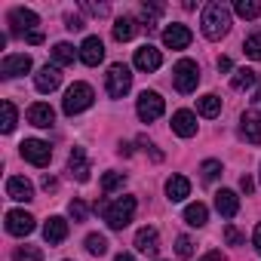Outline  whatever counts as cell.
I'll use <instances>...</instances> for the list:
<instances>
[{
	"mask_svg": "<svg viewBox=\"0 0 261 261\" xmlns=\"http://www.w3.org/2000/svg\"><path fill=\"white\" fill-rule=\"evenodd\" d=\"M200 28L209 40H221L227 31H230V10L224 4H218V0H212V4H206L203 16H200Z\"/></svg>",
	"mask_w": 261,
	"mask_h": 261,
	"instance_id": "6da1fadb",
	"label": "cell"
},
{
	"mask_svg": "<svg viewBox=\"0 0 261 261\" xmlns=\"http://www.w3.org/2000/svg\"><path fill=\"white\" fill-rule=\"evenodd\" d=\"M136 209H139L136 197H117V200L108 203V209H105V221H108V227H111V230H123L129 221H133Z\"/></svg>",
	"mask_w": 261,
	"mask_h": 261,
	"instance_id": "7a4b0ae2",
	"label": "cell"
},
{
	"mask_svg": "<svg viewBox=\"0 0 261 261\" xmlns=\"http://www.w3.org/2000/svg\"><path fill=\"white\" fill-rule=\"evenodd\" d=\"M92 98H95V92H92L89 83H74V86L65 92V98H62V111H65L68 117L83 114V111L92 105Z\"/></svg>",
	"mask_w": 261,
	"mask_h": 261,
	"instance_id": "3957f363",
	"label": "cell"
},
{
	"mask_svg": "<svg viewBox=\"0 0 261 261\" xmlns=\"http://www.w3.org/2000/svg\"><path fill=\"white\" fill-rule=\"evenodd\" d=\"M105 89L111 98H123L129 89H133V71H129V65L117 62L108 68V80H105Z\"/></svg>",
	"mask_w": 261,
	"mask_h": 261,
	"instance_id": "277c9868",
	"label": "cell"
},
{
	"mask_svg": "<svg viewBox=\"0 0 261 261\" xmlns=\"http://www.w3.org/2000/svg\"><path fill=\"white\" fill-rule=\"evenodd\" d=\"M172 83H175V89L178 92H194L197 89V83H200V68H197V62H191V59H181L175 68H172Z\"/></svg>",
	"mask_w": 261,
	"mask_h": 261,
	"instance_id": "5b68a950",
	"label": "cell"
},
{
	"mask_svg": "<svg viewBox=\"0 0 261 261\" xmlns=\"http://www.w3.org/2000/svg\"><path fill=\"white\" fill-rule=\"evenodd\" d=\"M136 111H139V117L145 120V123H154V120H160L163 117V111H166V101L157 95V92H142L139 95V105H136Z\"/></svg>",
	"mask_w": 261,
	"mask_h": 261,
	"instance_id": "8992f818",
	"label": "cell"
},
{
	"mask_svg": "<svg viewBox=\"0 0 261 261\" xmlns=\"http://www.w3.org/2000/svg\"><path fill=\"white\" fill-rule=\"evenodd\" d=\"M22 157L31 163V166H46L53 160V148L40 139H25L22 142Z\"/></svg>",
	"mask_w": 261,
	"mask_h": 261,
	"instance_id": "52a82bcc",
	"label": "cell"
},
{
	"mask_svg": "<svg viewBox=\"0 0 261 261\" xmlns=\"http://www.w3.org/2000/svg\"><path fill=\"white\" fill-rule=\"evenodd\" d=\"M34 227H37V224H34V215H31V212H25V209L7 212V230H10L13 237H28Z\"/></svg>",
	"mask_w": 261,
	"mask_h": 261,
	"instance_id": "ba28073f",
	"label": "cell"
},
{
	"mask_svg": "<svg viewBox=\"0 0 261 261\" xmlns=\"http://www.w3.org/2000/svg\"><path fill=\"white\" fill-rule=\"evenodd\" d=\"M37 13L34 10H25V7H16L13 13H10V25H13V34H31V31H37Z\"/></svg>",
	"mask_w": 261,
	"mask_h": 261,
	"instance_id": "9c48e42d",
	"label": "cell"
},
{
	"mask_svg": "<svg viewBox=\"0 0 261 261\" xmlns=\"http://www.w3.org/2000/svg\"><path fill=\"white\" fill-rule=\"evenodd\" d=\"M28 71H31V56H25V53L7 56L4 62H0V77H7V80L22 77V74H28Z\"/></svg>",
	"mask_w": 261,
	"mask_h": 261,
	"instance_id": "30bf717a",
	"label": "cell"
},
{
	"mask_svg": "<svg viewBox=\"0 0 261 261\" xmlns=\"http://www.w3.org/2000/svg\"><path fill=\"white\" fill-rule=\"evenodd\" d=\"M59 83H62V71H59L56 65H43V68L34 74V86H37V92H56Z\"/></svg>",
	"mask_w": 261,
	"mask_h": 261,
	"instance_id": "8fae6325",
	"label": "cell"
},
{
	"mask_svg": "<svg viewBox=\"0 0 261 261\" xmlns=\"http://www.w3.org/2000/svg\"><path fill=\"white\" fill-rule=\"evenodd\" d=\"M172 133L181 139H194L197 136V114L191 111H175L172 114Z\"/></svg>",
	"mask_w": 261,
	"mask_h": 261,
	"instance_id": "7c38bea8",
	"label": "cell"
},
{
	"mask_svg": "<svg viewBox=\"0 0 261 261\" xmlns=\"http://www.w3.org/2000/svg\"><path fill=\"white\" fill-rule=\"evenodd\" d=\"M68 172H71V178H77V181H89V160H86V151L83 148H74L71 154H68Z\"/></svg>",
	"mask_w": 261,
	"mask_h": 261,
	"instance_id": "4fadbf2b",
	"label": "cell"
},
{
	"mask_svg": "<svg viewBox=\"0 0 261 261\" xmlns=\"http://www.w3.org/2000/svg\"><path fill=\"white\" fill-rule=\"evenodd\" d=\"M191 31H188V25H169L166 31H163V43L169 46V49H188L191 46Z\"/></svg>",
	"mask_w": 261,
	"mask_h": 261,
	"instance_id": "5bb4252c",
	"label": "cell"
},
{
	"mask_svg": "<svg viewBox=\"0 0 261 261\" xmlns=\"http://www.w3.org/2000/svg\"><path fill=\"white\" fill-rule=\"evenodd\" d=\"M101 59H105V43H101L98 37H86V40L80 43V62L89 65V68H95Z\"/></svg>",
	"mask_w": 261,
	"mask_h": 261,
	"instance_id": "9a60e30c",
	"label": "cell"
},
{
	"mask_svg": "<svg viewBox=\"0 0 261 261\" xmlns=\"http://www.w3.org/2000/svg\"><path fill=\"white\" fill-rule=\"evenodd\" d=\"M160 65H163V56H160V49H154L151 43H145L142 49H136V68H139V71H148V74H151V71H157Z\"/></svg>",
	"mask_w": 261,
	"mask_h": 261,
	"instance_id": "2e32d148",
	"label": "cell"
},
{
	"mask_svg": "<svg viewBox=\"0 0 261 261\" xmlns=\"http://www.w3.org/2000/svg\"><path fill=\"white\" fill-rule=\"evenodd\" d=\"M7 197L19 200V203H28V200H34V185L28 178H22V175H13L7 181Z\"/></svg>",
	"mask_w": 261,
	"mask_h": 261,
	"instance_id": "e0dca14e",
	"label": "cell"
},
{
	"mask_svg": "<svg viewBox=\"0 0 261 261\" xmlns=\"http://www.w3.org/2000/svg\"><path fill=\"white\" fill-rule=\"evenodd\" d=\"M43 240H46L49 246L65 243V240H68V221H65L62 215H53V218L43 224Z\"/></svg>",
	"mask_w": 261,
	"mask_h": 261,
	"instance_id": "ac0fdd59",
	"label": "cell"
},
{
	"mask_svg": "<svg viewBox=\"0 0 261 261\" xmlns=\"http://www.w3.org/2000/svg\"><path fill=\"white\" fill-rule=\"evenodd\" d=\"M28 123H31V126H40V129H49V126L56 123V111H53L49 105L37 101V105L28 108Z\"/></svg>",
	"mask_w": 261,
	"mask_h": 261,
	"instance_id": "d6986e66",
	"label": "cell"
},
{
	"mask_svg": "<svg viewBox=\"0 0 261 261\" xmlns=\"http://www.w3.org/2000/svg\"><path fill=\"white\" fill-rule=\"evenodd\" d=\"M136 249L145 252V255H157L160 252V233H157V227H142L136 233Z\"/></svg>",
	"mask_w": 261,
	"mask_h": 261,
	"instance_id": "ffe728a7",
	"label": "cell"
},
{
	"mask_svg": "<svg viewBox=\"0 0 261 261\" xmlns=\"http://www.w3.org/2000/svg\"><path fill=\"white\" fill-rule=\"evenodd\" d=\"M215 209L224 215V218H233L237 212H240V197L233 194V191H227V188H221L218 194H215Z\"/></svg>",
	"mask_w": 261,
	"mask_h": 261,
	"instance_id": "44dd1931",
	"label": "cell"
},
{
	"mask_svg": "<svg viewBox=\"0 0 261 261\" xmlns=\"http://www.w3.org/2000/svg\"><path fill=\"white\" fill-rule=\"evenodd\" d=\"M240 133L246 136V142L261 145V120H258V114H243L240 117Z\"/></svg>",
	"mask_w": 261,
	"mask_h": 261,
	"instance_id": "7402d4cb",
	"label": "cell"
},
{
	"mask_svg": "<svg viewBox=\"0 0 261 261\" xmlns=\"http://www.w3.org/2000/svg\"><path fill=\"white\" fill-rule=\"evenodd\" d=\"M166 197H169L172 203H181L185 197H191V181H188L185 175H172V178L166 181Z\"/></svg>",
	"mask_w": 261,
	"mask_h": 261,
	"instance_id": "603a6c76",
	"label": "cell"
},
{
	"mask_svg": "<svg viewBox=\"0 0 261 261\" xmlns=\"http://www.w3.org/2000/svg\"><path fill=\"white\" fill-rule=\"evenodd\" d=\"M136 31H139V22H136L133 16H120V19L114 22V40H120V43L133 40V37H136Z\"/></svg>",
	"mask_w": 261,
	"mask_h": 261,
	"instance_id": "cb8c5ba5",
	"label": "cell"
},
{
	"mask_svg": "<svg viewBox=\"0 0 261 261\" xmlns=\"http://www.w3.org/2000/svg\"><path fill=\"white\" fill-rule=\"evenodd\" d=\"M197 114H203V117H218V114H221V98H218L215 92L197 98Z\"/></svg>",
	"mask_w": 261,
	"mask_h": 261,
	"instance_id": "d4e9b609",
	"label": "cell"
},
{
	"mask_svg": "<svg viewBox=\"0 0 261 261\" xmlns=\"http://www.w3.org/2000/svg\"><path fill=\"white\" fill-rule=\"evenodd\" d=\"M185 221H188L191 227H203V224L209 221V209H206L203 203H191V206L185 209Z\"/></svg>",
	"mask_w": 261,
	"mask_h": 261,
	"instance_id": "484cf974",
	"label": "cell"
},
{
	"mask_svg": "<svg viewBox=\"0 0 261 261\" xmlns=\"http://www.w3.org/2000/svg\"><path fill=\"white\" fill-rule=\"evenodd\" d=\"M255 83H258V74H255L252 68H237L233 77H230V86H233V89H249V86H255Z\"/></svg>",
	"mask_w": 261,
	"mask_h": 261,
	"instance_id": "4316f807",
	"label": "cell"
},
{
	"mask_svg": "<svg viewBox=\"0 0 261 261\" xmlns=\"http://www.w3.org/2000/svg\"><path fill=\"white\" fill-rule=\"evenodd\" d=\"M0 114H4V120H0V133H13V129H16V120H19V114H16V105L13 101H4V105H0Z\"/></svg>",
	"mask_w": 261,
	"mask_h": 261,
	"instance_id": "83f0119b",
	"label": "cell"
},
{
	"mask_svg": "<svg viewBox=\"0 0 261 261\" xmlns=\"http://www.w3.org/2000/svg\"><path fill=\"white\" fill-rule=\"evenodd\" d=\"M233 13H237L240 19H258V16H261V4H258V0H237V4H233Z\"/></svg>",
	"mask_w": 261,
	"mask_h": 261,
	"instance_id": "f1b7e54d",
	"label": "cell"
},
{
	"mask_svg": "<svg viewBox=\"0 0 261 261\" xmlns=\"http://www.w3.org/2000/svg\"><path fill=\"white\" fill-rule=\"evenodd\" d=\"M77 56H80V53H77L71 43H56V46H53V59H56V65H74Z\"/></svg>",
	"mask_w": 261,
	"mask_h": 261,
	"instance_id": "f546056e",
	"label": "cell"
},
{
	"mask_svg": "<svg viewBox=\"0 0 261 261\" xmlns=\"http://www.w3.org/2000/svg\"><path fill=\"white\" fill-rule=\"evenodd\" d=\"M126 185V175L123 172H105L101 175V191L105 194H114V191H120Z\"/></svg>",
	"mask_w": 261,
	"mask_h": 261,
	"instance_id": "4dcf8cb0",
	"label": "cell"
},
{
	"mask_svg": "<svg viewBox=\"0 0 261 261\" xmlns=\"http://www.w3.org/2000/svg\"><path fill=\"white\" fill-rule=\"evenodd\" d=\"M86 252L95 255V258L105 255V252H108V240H105L101 233H89V237H86Z\"/></svg>",
	"mask_w": 261,
	"mask_h": 261,
	"instance_id": "1f68e13d",
	"label": "cell"
},
{
	"mask_svg": "<svg viewBox=\"0 0 261 261\" xmlns=\"http://www.w3.org/2000/svg\"><path fill=\"white\" fill-rule=\"evenodd\" d=\"M243 53H246L249 59L261 62V34H249V37L243 40Z\"/></svg>",
	"mask_w": 261,
	"mask_h": 261,
	"instance_id": "d6a6232c",
	"label": "cell"
},
{
	"mask_svg": "<svg viewBox=\"0 0 261 261\" xmlns=\"http://www.w3.org/2000/svg\"><path fill=\"white\" fill-rule=\"evenodd\" d=\"M160 13H163V7H160V4H145V7H142V16H145V22H148V25H145L148 31H154V28H157Z\"/></svg>",
	"mask_w": 261,
	"mask_h": 261,
	"instance_id": "836d02e7",
	"label": "cell"
},
{
	"mask_svg": "<svg viewBox=\"0 0 261 261\" xmlns=\"http://www.w3.org/2000/svg\"><path fill=\"white\" fill-rule=\"evenodd\" d=\"M200 172H203V181H206V185H212V181L221 175V163H218V160H206V163L200 166Z\"/></svg>",
	"mask_w": 261,
	"mask_h": 261,
	"instance_id": "e575fe53",
	"label": "cell"
},
{
	"mask_svg": "<svg viewBox=\"0 0 261 261\" xmlns=\"http://www.w3.org/2000/svg\"><path fill=\"white\" fill-rule=\"evenodd\" d=\"M13 258H16V261H40L43 255H40L37 246H19V249L13 252Z\"/></svg>",
	"mask_w": 261,
	"mask_h": 261,
	"instance_id": "d590c367",
	"label": "cell"
},
{
	"mask_svg": "<svg viewBox=\"0 0 261 261\" xmlns=\"http://www.w3.org/2000/svg\"><path fill=\"white\" fill-rule=\"evenodd\" d=\"M175 255H178V258H185V261H188V258H191V255H194V240H191V237H185V233H181V237H178V240H175Z\"/></svg>",
	"mask_w": 261,
	"mask_h": 261,
	"instance_id": "8d00e7d4",
	"label": "cell"
},
{
	"mask_svg": "<svg viewBox=\"0 0 261 261\" xmlns=\"http://www.w3.org/2000/svg\"><path fill=\"white\" fill-rule=\"evenodd\" d=\"M68 212H71V218H74V221H86V212H89V209H86V203H83V200H71Z\"/></svg>",
	"mask_w": 261,
	"mask_h": 261,
	"instance_id": "74e56055",
	"label": "cell"
},
{
	"mask_svg": "<svg viewBox=\"0 0 261 261\" xmlns=\"http://www.w3.org/2000/svg\"><path fill=\"white\" fill-rule=\"evenodd\" d=\"M224 240H227L230 246H240V243H243V233H240L233 224H227V227H224Z\"/></svg>",
	"mask_w": 261,
	"mask_h": 261,
	"instance_id": "f35d334b",
	"label": "cell"
},
{
	"mask_svg": "<svg viewBox=\"0 0 261 261\" xmlns=\"http://www.w3.org/2000/svg\"><path fill=\"white\" fill-rule=\"evenodd\" d=\"M83 10L92 13V16H108V7L105 4H83Z\"/></svg>",
	"mask_w": 261,
	"mask_h": 261,
	"instance_id": "ab89813d",
	"label": "cell"
},
{
	"mask_svg": "<svg viewBox=\"0 0 261 261\" xmlns=\"http://www.w3.org/2000/svg\"><path fill=\"white\" fill-rule=\"evenodd\" d=\"M65 22H68V31H83V19L80 16H68Z\"/></svg>",
	"mask_w": 261,
	"mask_h": 261,
	"instance_id": "60d3db41",
	"label": "cell"
},
{
	"mask_svg": "<svg viewBox=\"0 0 261 261\" xmlns=\"http://www.w3.org/2000/svg\"><path fill=\"white\" fill-rule=\"evenodd\" d=\"M25 40H28V43H34V46H37V43H43V31H40V28H37V31H31V34H25Z\"/></svg>",
	"mask_w": 261,
	"mask_h": 261,
	"instance_id": "b9f144b4",
	"label": "cell"
},
{
	"mask_svg": "<svg viewBox=\"0 0 261 261\" xmlns=\"http://www.w3.org/2000/svg\"><path fill=\"white\" fill-rule=\"evenodd\" d=\"M240 188H243V194H252V191H255V181H252L249 175H243V178H240Z\"/></svg>",
	"mask_w": 261,
	"mask_h": 261,
	"instance_id": "7bdbcfd3",
	"label": "cell"
},
{
	"mask_svg": "<svg viewBox=\"0 0 261 261\" xmlns=\"http://www.w3.org/2000/svg\"><path fill=\"white\" fill-rule=\"evenodd\" d=\"M258 111H261V83H258V89L252 95V114H258Z\"/></svg>",
	"mask_w": 261,
	"mask_h": 261,
	"instance_id": "ee69618b",
	"label": "cell"
},
{
	"mask_svg": "<svg viewBox=\"0 0 261 261\" xmlns=\"http://www.w3.org/2000/svg\"><path fill=\"white\" fill-rule=\"evenodd\" d=\"M252 246H255V252L261 255V224H255V233H252Z\"/></svg>",
	"mask_w": 261,
	"mask_h": 261,
	"instance_id": "f6af8a7d",
	"label": "cell"
},
{
	"mask_svg": "<svg viewBox=\"0 0 261 261\" xmlns=\"http://www.w3.org/2000/svg\"><path fill=\"white\" fill-rule=\"evenodd\" d=\"M230 68H233V65H230V59H227V56H221V59H218V71H230Z\"/></svg>",
	"mask_w": 261,
	"mask_h": 261,
	"instance_id": "bcb514c9",
	"label": "cell"
},
{
	"mask_svg": "<svg viewBox=\"0 0 261 261\" xmlns=\"http://www.w3.org/2000/svg\"><path fill=\"white\" fill-rule=\"evenodd\" d=\"M43 188H46V191H56V178H53V175H43Z\"/></svg>",
	"mask_w": 261,
	"mask_h": 261,
	"instance_id": "7dc6e473",
	"label": "cell"
},
{
	"mask_svg": "<svg viewBox=\"0 0 261 261\" xmlns=\"http://www.w3.org/2000/svg\"><path fill=\"white\" fill-rule=\"evenodd\" d=\"M200 261H224V255H221V252H209V255L200 258Z\"/></svg>",
	"mask_w": 261,
	"mask_h": 261,
	"instance_id": "c3c4849f",
	"label": "cell"
},
{
	"mask_svg": "<svg viewBox=\"0 0 261 261\" xmlns=\"http://www.w3.org/2000/svg\"><path fill=\"white\" fill-rule=\"evenodd\" d=\"M117 154H120V157H129V154H133V148H129V145H120Z\"/></svg>",
	"mask_w": 261,
	"mask_h": 261,
	"instance_id": "681fc988",
	"label": "cell"
},
{
	"mask_svg": "<svg viewBox=\"0 0 261 261\" xmlns=\"http://www.w3.org/2000/svg\"><path fill=\"white\" fill-rule=\"evenodd\" d=\"M114 261H136V258H133V255H129V252H120V255H117Z\"/></svg>",
	"mask_w": 261,
	"mask_h": 261,
	"instance_id": "f907efd6",
	"label": "cell"
}]
</instances>
